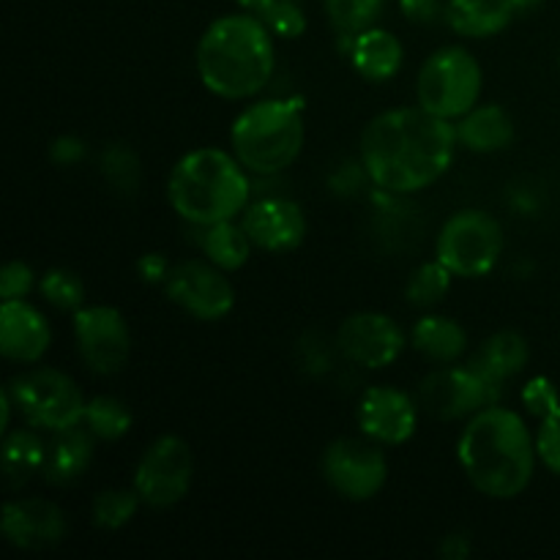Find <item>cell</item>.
I'll use <instances>...</instances> for the list:
<instances>
[{
    "mask_svg": "<svg viewBox=\"0 0 560 560\" xmlns=\"http://www.w3.org/2000/svg\"><path fill=\"white\" fill-rule=\"evenodd\" d=\"M38 295L47 301L49 306H55L58 312H71L82 310L88 301V288L82 282V277L71 268H49L44 271V277L38 279Z\"/></svg>",
    "mask_w": 560,
    "mask_h": 560,
    "instance_id": "cell-32",
    "label": "cell"
},
{
    "mask_svg": "<svg viewBox=\"0 0 560 560\" xmlns=\"http://www.w3.org/2000/svg\"><path fill=\"white\" fill-rule=\"evenodd\" d=\"M93 448H96V438H93V432L85 424L49 432L42 479L49 487L77 485L88 474V468H91Z\"/></svg>",
    "mask_w": 560,
    "mask_h": 560,
    "instance_id": "cell-19",
    "label": "cell"
},
{
    "mask_svg": "<svg viewBox=\"0 0 560 560\" xmlns=\"http://www.w3.org/2000/svg\"><path fill=\"white\" fill-rule=\"evenodd\" d=\"M457 463L476 492L492 501H514L534 481L536 435L517 410L487 405L459 432Z\"/></svg>",
    "mask_w": 560,
    "mask_h": 560,
    "instance_id": "cell-2",
    "label": "cell"
},
{
    "mask_svg": "<svg viewBox=\"0 0 560 560\" xmlns=\"http://www.w3.org/2000/svg\"><path fill=\"white\" fill-rule=\"evenodd\" d=\"M485 69L468 47L446 44L427 55L416 74V104L446 120H459L481 102Z\"/></svg>",
    "mask_w": 560,
    "mask_h": 560,
    "instance_id": "cell-6",
    "label": "cell"
},
{
    "mask_svg": "<svg viewBox=\"0 0 560 560\" xmlns=\"http://www.w3.org/2000/svg\"><path fill=\"white\" fill-rule=\"evenodd\" d=\"M14 397L16 413L27 427L42 432H58L77 427L85 419V394L77 381L55 366H36L5 383Z\"/></svg>",
    "mask_w": 560,
    "mask_h": 560,
    "instance_id": "cell-8",
    "label": "cell"
},
{
    "mask_svg": "<svg viewBox=\"0 0 560 560\" xmlns=\"http://www.w3.org/2000/svg\"><path fill=\"white\" fill-rule=\"evenodd\" d=\"M167 202L191 228L241 219L252 202L249 170L224 148H195L167 175Z\"/></svg>",
    "mask_w": 560,
    "mask_h": 560,
    "instance_id": "cell-4",
    "label": "cell"
},
{
    "mask_svg": "<svg viewBox=\"0 0 560 560\" xmlns=\"http://www.w3.org/2000/svg\"><path fill=\"white\" fill-rule=\"evenodd\" d=\"M82 424L93 432L96 441L115 443L129 435L131 424H135V413H131L124 399L113 397V394H98V397L88 399Z\"/></svg>",
    "mask_w": 560,
    "mask_h": 560,
    "instance_id": "cell-27",
    "label": "cell"
},
{
    "mask_svg": "<svg viewBox=\"0 0 560 560\" xmlns=\"http://www.w3.org/2000/svg\"><path fill=\"white\" fill-rule=\"evenodd\" d=\"M173 266L175 262L170 260L164 252H145V255L135 262V271L137 277H140V282L151 284V288H164Z\"/></svg>",
    "mask_w": 560,
    "mask_h": 560,
    "instance_id": "cell-37",
    "label": "cell"
},
{
    "mask_svg": "<svg viewBox=\"0 0 560 560\" xmlns=\"http://www.w3.org/2000/svg\"><path fill=\"white\" fill-rule=\"evenodd\" d=\"M164 295L170 304L200 323H219L235 310V288L228 271L206 257L175 262L164 282Z\"/></svg>",
    "mask_w": 560,
    "mask_h": 560,
    "instance_id": "cell-12",
    "label": "cell"
},
{
    "mask_svg": "<svg viewBox=\"0 0 560 560\" xmlns=\"http://www.w3.org/2000/svg\"><path fill=\"white\" fill-rule=\"evenodd\" d=\"M410 345L432 364H457L468 353V331L448 315H424L410 328Z\"/></svg>",
    "mask_w": 560,
    "mask_h": 560,
    "instance_id": "cell-24",
    "label": "cell"
},
{
    "mask_svg": "<svg viewBox=\"0 0 560 560\" xmlns=\"http://www.w3.org/2000/svg\"><path fill=\"white\" fill-rule=\"evenodd\" d=\"M98 173H102L104 184L113 191L124 197H135L140 191L142 184V164L137 156L135 148H129L126 142H113L102 151L98 156Z\"/></svg>",
    "mask_w": 560,
    "mask_h": 560,
    "instance_id": "cell-29",
    "label": "cell"
},
{
    "mask_svg": "<svg viewBox=\"0 0 560 560\" xmlns=\"http://www.w3.org/2000/svg\"><path fill=\"white\" fill-rule=\"evenodd\" d=\"M536 454H539V463L560 479V405L550 416L539 419V430H536Z\"/></svg>",
    "mask_w": 560,
    "mask_h": 560,
    "instance_id": "cell-34",
    "label": "cell"
},
{
    "mask_svg": "<svg viewBox=\"0 0 560 560\" xmlns=\"http://www.w3.org/2000/svg\"><path fill=\"white\" fill-rule=\"evenodd\" d=\"M195 452L180 435L164 432L156 441L148 443L135 468L131 487L148 509H173L189 495L195 485Z\"/></svg>",
    "mask_w": 560,
    "mask_h": 560,
    "instance_id": "cell-9",
    "label": "cell"
},
{
    "mask_svg": "<svg viewBox=\"0 0 560 560\" xmlns=\"http://www.w3.org/2000/svg\"><path fill=\"white\" fill-rule=\"evenodd\" d=\"M441 0H399V11L408 22L413 25H432L438 22V16H443Z\"/></svg>",
    "mask_w": 560,
    "mask_h": 560,
    "instance_id": "cell-39",
    "label": "cell"
},
{
    "mask_svg": "<svg viewBox=\"0 0 560 560\" xmlns=\"http://www.w3.org/2000/svg\"><path fill=\"white\" fill-rule=\"evenodd\" d=\"M501 388L492 386L476 366L441 364L419 383V408L438 421H463L501 402Z\"/></svg>",
    "mask_w": 560,
    "mask_h": 560,
    "instance_id": "cell-11",
    "label": "cell"
},
{
    "mask_svg": "<svg viewBox=\"0 0 560 560\" xmlns=\"http://www.w3.org/2000/svg\"><path fill=\"white\" fill-rule=\"evenodd\" d=\"M408 334L386 312H355L337 328L334 348L361 370H386L408 348Z\"/></svg>",
    "mask_w": 560,
    "mask_h": 560,
    "instance_id": "cell-14",
    "label": "cell"
},
{
    "mask_svg": "<svg viewBox=\"0 0 560 560\" xmlns=\"http://www.w3.org/2000/svg\"><path fill=\"white\" fill-rule=\"evenodd\" d=\"M514 11L509 0H446L443 20L463 38H492L512 25Z\"/></svg>",
    "mask_w": 560,
    "mask_h": 560,
    "instance_id": "cell-23",
    "label": "cell"
},
{
    "mask_svg": "<svg viewBox=\"0 0 560 560\" xmlns=\"http://www.w3.org/2000/svg\"><path fill=\"white\" fill-rule=\"evenodd\" d=\"M241 224L255 249L266 252V255H284V252L299 249L310 230L304 208L290 197L252 200L241 213Z\"/></svg>",
    "mask_w": 560,
    "mask_h": 560,
    "instance_id": "cell-17",
    "label": "cell"
},
{
    "mask_svg": "<svg viewBox=\"0 0 560 560\" xmlns=\"http://www.w3.org/2000/svg\"><path fill=\"white\" fill-rule=\"evenodd\" d=\"M509 3H512L517 11H530V9H536L541 0H509Z\"/></svg>",
    "mask_w": 560,
    "mask_h": 560,
    "instance_id": "cell-42",
    "label": "cell"
},
{
    "mask_svg": "<svg viewBox=\"0 0 560 560\" xmlns=\"http://www.w3.org/2000/svg\"><path fill=\"white\" fill-rule=\"evenodd\" d=\"M142 501L137 495L135 487L124 490V487H115V490H102L96 498L91 501V520L98 530H113L126 528L131 520L137 517L140 512Z\"/></svg>",
    "mask_w": 560,
    "mask_h": 560,
    "instance_id": "cell-30",
    "label": "cell"
},
{
    "mask_svg": "<svg viewBox=\"0 0 560 560\" xmlns=\"http://www.w3.org/2000/svg\"><path fill=\"white\" fill-rule=\"evenodd\" d=\"M260 20L266 22V27L273 36L288 38V42L306 33V14L299 5V0H277Z\"/></svg>",
    "mask_w": 560,
    "mask_h": 560,
    "instance_id": "cell-33",
    "label": "cell"
},
{
    "mask_svg": "<svg viewBox=\"0 0 560 560\" xmlns=\"http://www.w3.org/2000/svg\"><path fill=\"white\" fill-rule=\"evenodd\" d=\"M306 142L304 98L271 96L252 102L230 126V151L252 175L284 173L299 162Z\"/></svg>",
    "mask_w": 560,
    "mask_h": 560,
    "instance_id": "cell-5",
    "label": "cell"
},
{
    "mask_svg": "<svg viewBox=\"0 0 560 560\" xmlns=\"http://www.w3.org/2000/svg\"><path fill=\"white\" fill-rule=\"evenodd\" d=\"M438 552L446 560H468L470 552H474V545H470V536L465 530H454V534H448L441 541Z\"/></svg>",
    "mask_w": 560,
    "mask_h": 560,
    "instance_id": "cell-40",
    "label": "cell"
},
{
    "mask_svg": "<svg viewBox=\"0 0 560 560\" xmlns=\"http://www.w3.org/2000/svg\"><path fill=\"white\" fill-rule=\"evenodd\" d=\"M197 230V246H200L202 257L219 266L222 271L235 273L249 262L255 244L246 235L241 219H228V222L208 224V228Z\"/></svg>",
    "mask_w": 560,
    "mask_h": 560,
    "instance_id": "cell-25",
    "label": "cell"
},
{
    "mask_svg": "<svg viewBox=\"0 0 560 560\" xmlns=\"http://www.w3.org/2000/svg\"><path fill=\"white\" fill-rule=\"evenodd\" d=\"M506 249L501 222L481 208H463L443 222L435 257L457 279H481L492 273Z\"/></svg>",
    "mask_w": 560,
    "mask_h": 560,
    "instance_id": "cell-7",
    "label": "cell"
},
{
    "mask_svg": "<svg viewBox=\"0 0 560 560\" xmlns=\"http://www.w3.org/2000/svg\"><path fill=\"white\" fill-rule=\"evenodd\" d=\"M419 399L394 386H370L355 408L361 435L381 446H405L419 430Z\"/></svg>",
    "mask_w": 560,
    "mask_h": 560,
    "instance_id": "cell-15",
    "label": "cell"
},
{
    "mask_svg": "<svg viewBox=\"0 0 560 560\" xmlns=\"http://www.w3.org/2000/svg\"><path fill=\"white\" fill-rule=\"evenodd\" d=\"M52 345V328L44 312L27 299L0 304V353L5 361L33 366L47 355Z\"/></svg>",
    "mask_w": 560,
    "mask_h": 560,
    "instance_id": "cell-18",
    "label": "cell"
},
{
    "mask_svg": "<svg viewBox=\"0 0 560 560\" xmlns=\"http://www.w3.org/2000/svg\"><path fill=\"white\" fill-rule=\"evenodd\" d=\"M47 441L36 427H20L3 435V476L9 490H20L33 476H42Z\"/></svg>",
    "mask_w": 560,
    "mask_h": 560,
    "instance_id": "cell-26",
    "label": "cell"
},
{
    "mask_svg": "<svg viewBox=\"0 0 560 560\" xmlns=\"http://www.w3.org/2000/svg\"><path fill=\"white\" fill-rule=\"evenodd\" d=\"M558 66H560V55H558Z\"/></svg>",
    "mask_w": 560,
    "mask_h": 560,
    "instance_id": "cell-43",
    "label": "cell"
},
{
    "mask_svg": "<svg viewBox=\"0 0 560 560\" xmlns=\"http://www.w3.org/2000/svg\"><path fill=\"white\" fill-rule=\"evenodd\" d=\"M386 3L388 0H323V9L337 36H355L381 22Z\"/></svg>",
    "mask_w": 560,
    "mask_h": 560,
    "instance_id": "cell-31",
    "label": "cell"
},
{
    "mask_svg": "<svg viewBox=\"0 0 560 560\" xmlns=\"http://www.w3.org/2000/svg\"><path fill=\"white\" fill-rule=\"evenodd\" d=\"M255 14H224L202 31L195 49L197 77L211 96L246 102L260 96L277 71V44Z\"/></svg>",
    "mask_w": 560,
    "mask_h": 560,
    "instance_id": "cell-3",
    "label": "cell"
},
{
    "mask_svg": "<svg viewBox=\"0 0 560 560\" xmlns=\"http://www.w3.org/2000/svg\"><path fill=\"white\" fill-rule=\"evenodd\" d=\"M0 530L11 547L25 552L52 550L69 534V520L58 503L47 498H11L3 506Z\"/></svg>",
    "mask_w": 560,
    "mask_h": 560,
    "instance_id": "cell-16",
    "label": "cell"
},
{
    "mask_svg": "<svg viewBox=\"0 0 560 560\" xmlns=\"http://www.w3.org/2000/svg\"><path fill=\"white\" fill-rule=\"evenodd\" d=\"M454 129H457L459 148H465L470 153H479V156L506 151V148H512L514 137H517L514 118L501 104L479 102L470 113L454 120Z\"/></svg>",
    "mask_w": 560,
    "mask_h": 560,
    "instance_id": "cell-21",
    "label": "cell"
},
{
    "mask_svg": "<svg viewBox=\"0 0 560 560\" xmlns=\"http://www.w3.org/2000/svg\"><path fill=\"white\" fill-rule=\"evenodd\" d=\"M49 159L58 167H74L88 159V142L77 135H60L49 142Z\"/></svg>",
    "mask_w": 560,
    "mask_h": 560,
    "instance_id": "cell-38",
    "label": "cell"
},
{
    "mask_svg": "<svg viewBox=\"0 0 560 560\" xmlns=\"http://www.w3.org/2000/svg\"><path fill=\"white\" fill-rule=\"evenodd\" d=\"M520 397H523L525 410H528L534 419H545V416H550L560 405V394L556 383L545 375L530 377V381L523 386V394H520Z\"/></svg>",
    "mask_w": 560,
    "mask_h": 560,
    "instance_id": "cell-35",
    "label": "cell"
},
{
    "mask_svg": "<svg viewBox=\"0 0 560 560\" xmlns=\"http://www.w3.org/2000/svg\"><path fill=\"white\" fill-rule=\"evenodd\" d=\"M345 58L350 60V66H353L361 80L383 85V82L394 80L402 71L405 47L392 31L375 25L350 38Z\"/></svg>",
    "mask_w": 560,
    "mask_h": 560,
    "instance_id": "cell-20",
    "label": "cell"
},
{
    "mask_svg": "<svg viewBox=\"0 0 560 560\" xmlns=\"http://www.w3.org/2000/svg\"><path fill=\"white\" fill-rule=\"evenodd\" d=\"M452 120L416 107H394L375 115L359 140V159L372 184L388 195H419L452 170L457 156Z\"/></svg>",
    "mask_w": 560,
    "mask_h": 560,
    "instance_id": "cell-1",
    "label": "cell"
},
{
    "mask_svg": "<svg viewBox=\"0 0 560 560\" xmlns=\"http://www.w3.org/2000/svg\"><path fill=\"white\" fill-rule=\"evenodd\" d=\"M235 3H238L241 11H246V14L262 16L273 3H277V0H235Z\"/></svg>",
    "mask_w": 560,
    "mask_h": 560,
    "instance_id": "cell-41",
    "label": "cell"
},
{
    "mask_svg": "<svg viewBox=\"0 0 560 560\" xmlns=\"http://www.w3.org/2000/svg\"><path fill=\"white\" fill-rule=\"evenodd\" d=\"M530 361V345L528 339L520 331L512 328H503V331L490 334V337L481 342V348L476 350L474 359L468 361L470 366L481 372L492 386H498L503 392L509 381L520 375V372L528 366Z\"/></svg>",
    "mask_w": 560,
    "mask_h": 560,
    "instance_id": "cell-22",
    "label": "cell"
},
{
    "mask_svg": "<svg viewBox=\"0 0 560 560\" xmlns=\"http://www.w3.org/2000/svg\"><path fill=\"white\" fill-rule=\"evenodd\" d=\"M454 273L443 266L441 260H427L413 268V273L405 282V301L416 310H432V306L443 304L446 295L452 293Z\"/></svg>",
    "mask_w": 560,
    "mask_h": 560,
    "instance_id": "cell-28",
    "label": "cell"
},
{
    "mask_svg": "<svg viewBox=\"0 0 560 560\" xmlns=\"http://www.w3.org/2000/svg\"><path fill=\"white\" fill-rule=\"evenodd\" d=\"M77 353L93 375H118L131 355V328L124 312L107 304H85L71 320Z\"/></svg>",
    "mask_w": 560,
    "mask_h": 560,
    "instance_id": "cell-13",
    "label": "cell"
},
{
    "mask_svg": "<svg viewBox=\"0 0 560 560\" xmlns=\"http://www.w3.org/2000/svg\"><path fill=\"white\" fill-rule=\"evenodd\" d=\"M38 290L36 273L27 266L25 260H9L0 271V299L3 301H16L27 299V295Z\"/></svg>",
    "mask_w": 560,
    "mask_h": 560,
    "instance_id": "cell-36",
    "label": "cell"
},
{
    "mask_svg": "<svg viewBox=\"0 0 560 560\" xmlns=\"http://www.w3.org/2000/svg\"><path fill=\"white\" fill-rule=\"evenodd\" d=\"M386 446L361 438H337L323 448L320 474L323 481L337 492L342 501L366 503L383 492L388 485Z\"/></svg>",
    "mask_w": 560,
    "mask_h": 560,
    "instance_id": "cell-10",
    "label": "cell"
}]
</instances>
